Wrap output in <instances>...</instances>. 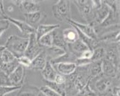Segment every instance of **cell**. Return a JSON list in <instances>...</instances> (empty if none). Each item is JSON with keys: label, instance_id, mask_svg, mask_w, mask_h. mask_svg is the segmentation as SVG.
<instances>
[{"label": "cell", "instance_id": "ab89813d", "mask_svg": "<svg viewBox=\"0 0 120 96\" xmlns=\"http://www.w3.org/2000/svg\"><path fill=\"white\" fill-rule=\"evenodd\" d=\"M11 7H9V8L7 9V11H8V12H12V11L13 10V9L11 8Z\"/></svg>", "mask_w": 120, "mask_h": 96}, {"label": "cell", "instance_id": "d4e9b609", "mask_svg": "<svg viewBox=\"0 0 120 96\" xmlns=\"http://www.w3.org/2000/svg\"><path fill=\"white\" fill-rule=\"evenodd\" d=\"M106 56V49L104 47L98 46L97 48L93 50V55L90 59V61L93 62H97L101 61Z\"/></svg>", "mask_w": 120, "mask_h": 96}, {"label": "cell", "instance_id": "277c9868", "mask_svg": "<svg viewBox=\"0 0 120 96\" xmlns=\"http://www.w3.org/2000/svg\"><path fill=\"white\" fill-rule=\"evenodd\" d=\"M29 41H28V44L27 46V48L25 51L24 55L29 58L31 61L37 56L40 53L44 51L42 47L39 45L38 42V40L36 38V36L35 33L30 34L28 36Z\"/></svg>", "mask_w": 120, "mask_h": 96}, {"label": "cell", "instance_id": "ffe728a7", "mask_svg": "<svg viewBox=\"0 0 120 96\" xmlns=\"http://www.w3.org/2000/svg\"><path fill=\"white\" fill-rule=\"evenodd\" d=\"M62 36L67 44H71L78 39V33L74 28L64 29L62 32Z\"/></svg>", "mask_w": 120, "mask_h": 96}, {"label": "cell", "instance_id": "8fae6325", "mask_svg": "<svg viewBox=\"0 0 120 96\" xmlns=\"http://www.w3.org/2000/svg\"><path fill=\"white\" fill-rule=\"evenodd\" d=\"M52 65L58 74H62L64 76L71 75L75 72L77 69L76 64L73 62H62Z\"/></svg>", "mask_w": 120, "mask_h": 96}, {"label": "cell", "instance_id": "5bb4252c", "mask_svg": "<svg viewBox=\"0 0 120 96\" xmlns=\"http://www.w3.org/2000/svg\"><path fill=\"white\" fill-rule=\"evenodd\" d=\"M88 49H89L88 47L79 39L71 44H67V51L70 50L69 52L72 54L77 59H78L83 52Z\"/></svg>", "mask_w": 120, "mask_h": 96}, {"label": "cell", "instance_id": "e575fe53", "mask_svg": "<svg viewBox=\"0 0 120 96\" xmlns=\"http://www.w3.org/2000/svg\"><path fill=\"white\" fill-rule=\"evenodd\" d=\"M54 82H55L56 83H57L59 85H65L66 82H67V79H66L65 76L57 73Z\"/></svg>", "mask_w": 120, "mask_h": 96}, {"label": "cell", "instance_id": "8992f818", "mask_svg": "<svg viewBox=\"0 0 120 96\" xmlns=\"http://www.w3.org/2000/svg\"><path fill=\"white\" fill-rule=\"evenodd\" d=\"M13 3L24 15L41 11V1H13Z\"/></svg>", "mask_w": 120, "mask_h": 96}, {"label": "cell", "instance_id": "d6986e66", "mask_svg": "<svg viewBox=\"0 0 120 96\" xmlns=\"http://www.w3.org/2000/svg\"><path fill=\"white\" fill-rule=\"evenodd\" d=\"M102 60L93 62L88 65V71L90 79L98 77L102 74Z\"/></svg>", "mask_w": 120, "mask_h": 96}, {"label": "cell", "instance_id": "cb8c5ba5", "mask_svg": "<svg viewBox=\"0 0 120 96\" xmlns=\"http://www.w3.org/2000/svg\"><path fill=\"white\" fill-rule=\"evenodd\" d=\"M46 53L47 55L48 60L51 61L52 59H55L58 57L62 56L66 53V51H64V50L59 48L52 46L51 48H48V50L46 51Z\"/></svg>", "mask_w": 120, "mask_h": 96}, {"label": "cell", "instance_id": "9a60e30c", "mask_svg": "<svg viewBox=\"0 0 120 96\" xmlns=\"http://www.w3.org/2000/svg\"><path fill=\"white\" fill-rule=\"evenodd\" d=\"M59 24H50V25H44V24H41L38 26V28L36 29L35 34L36 36L37 40L41 38L44 36L46 34H49L54 30L59 28Z\"/></svg>", "mask_w": 120, "mask_h": 96}, {"label": "cell", "instance_id": "f35d334b", "mask_svg": "<svg viewBox=\"0 0 120 96\" xmlns=\"http://www.w3.org/2000/svg\"><path fill=\"white\" fill-rule=\"evenodd\" d=\"M37 96H46L44 94H43L41 92H40L39 90H38V92H37Z\"/></svg>", "mask_w": 120, "mask_h": 96}, {"label": "cell", "instance_id": "e0dca14e", "mask_svg": "<svg viewBox=\"0 0 120 96\" xmlns=\"http://www.w3.org/2000/svg\"><path fill=\"white\" fill-rule=\"evenodd\" d=\"M109 12V7L106 4H104V2L101 1V7L95 11V20H94V23H97L98 25L101 24L105 20Z\"/></svg>", "mask_w": 120, "mask_h": 96}, {"label": "cell", "instance_id": "6da1fadb", "mask_svg": "<svg viewBox=\"0 0 120 96\" xmlns=\"http://www.w3.org/2000/svg\"><path fill=\"white\" fill-rule=\"evenodd\" d=\"M28 36H18L14 35L8 38L4 46L16 59H18L24 55L28 44Z\"/></svg>", "mask_w": 120, "mask_h": 96}, {"label": "cell", "instance_id": "30bf717a", "mask_svg": "<svg viewBox=\"0 0 120 96\" xmlns=\"http://www.w3.org/2000/svg\"><path fill=\"white\" fill-rule=\"evenodd\" d=\"M102 74L108 78H114L117 75V66L111 61L104 58L102 60Z\"/></svg>", "mask_w": 120, "mask_h": 96}, {"label": "cell", "instance_id": "60d3db41", "mask_svg": "<svg viewBox=\"0 0 120 96\" xmlns=\"http://www.w3.org/2000/svg\"><path fill=\"white\" fill-rule=\"evenodd\" d=\"M5 20V18L4 17L3 15H2L1 14H0V20Z\"/></svg>", "mask_w": 120, "mask_h": 96}, {"label": "cell", "instance_id": "ac0fdd59", "mask_svg": "<svg viewBox=\"0 0 120 96\" xmlns=\"http://www.w3.org/2000/svg\"><path fill=\"white\" fill-rule=\"evenodd\" d=\"M52 37H53V46L59 48L67 52V44L63 38L62 33H60L58 30V29H56L52 32Z\"/></svg>", "mask_w": 120, "mask_h": 96}, {"label": "cell", "instance_id": "836d02e7", "mask_svg": "<svg viewBox=\"0 0 120 96\" xmlns=\"http://www.w3.org/2000/svg\"><path fill=\"white\" fill-rule=\"evenodd\" d=\"M10 22L7 20H0V37L9 28Z\"/></svg>", "mask_w": 120, "mask_h": 96}, {"label": "cell", "instance_id": "7402d4cb", "mask_svg": "<svg viewBox=\"0 0 120 96\" xmlns=\"http://www.w3.org/2000/svg\"><path fill=\"white\" fill-rule=\"evenodd\" d=\"M116 19H117V13L110 10L109 15L105 18V20L101 24H99V26H101L102 28H109L110 26L115 25L117 24Z\"/></svg>", "mask_w": 120, "mask_h": 96}, {"label": "cell", "instance_id": "b9f144b4", "mask_svg": "<svg viewBox=\"0 0 120 96\" xmlns=\"http://www.w3.org/2000/svg\"><path fill=\"white\" fill-rule=\"evenodd\" d=\"M97 96H102V95H97Z\"/></svg>", "mask_w": 120, "mask_h": 96}, {"label": "cell", "instance_id": "7c38bea8", "mask_svg": "<svg viewBox=\"0 0 120 96\" xmlns=\"http://www.w3.org/2000/svg\"><path fill=\"white\" fill-rule=\"evenodd\" d=\"M5 20H8L10 22V23H12L13 25H15L17 28H18L20 31L25 34L26 36H29L30 34L34 33L36 31L35 29L32 28L30 26H29L25 21H22L20 20H17L15 18H12V17H10L9 15H7L5 17Z\"/></svg>", "mask_w": 120, "mask_h": 96}, {"label": "cell", "instance_id": "3957f363", "mask_svg": "<svg viewBox=\"0 0 120 96\" xmlns=\"http://www.w3.org/2000/svg\"><path fill=\"white\" fill-rule=\"evenodd\" d=\"M73 3L78 7L81 16L86 20L88 24L93 25L95 20V10L92 6L91 1H72Z\"/></svg>", "mask_w": 120, "mask_h": 96}, {"label": "cell", "instance_id": "9c48e42d", "mask_svg": "<svg viewBox=\"0 0 120 96\" xmlns=\"http://www.w3.org/2000/svg\"><path fill=\"white\" fill-rule=\"evenodd\" d=\"M46 16V14L41 11L31 14H25V22L29 26H30L32 28L36 30L38 28V26L41 24V21L45 19Z\"/></svg>", "mask_w": 120, "mask_h": 96}, {"label": "cell", "instance_id": "44dd1931", "mask_svg": "<svg viewBox=\"0 0 120 96\" xmlns=\"http://www.w3.org/2000/svg\"><path fill=\"white\" fill-rule=\"evenodd\" d=\"M104 41L109 43H119V31H111L106 33L98 38V41Z\"/></svg>", "mask_w": 120, "mask_h": 96}, {"label": "cell", "instance_id": "4fadbf2b", "mask_svg": "<svg viewBox=\"0 0 120 96\" xmlns=\"http://www.w3.org/2000/svg\"><path fill=\"white\" fill-rule=\"evenodd\" d=\"M48 61L46 51L44 50L37 56H36L32 61L29 68L34 71H41L45 66Z\"/></svg>", "mask_w": 120, "mask_h": 96}, {"label": "cell", "instance_id": "74e56055", "mask_svg": "<svg viewBox=\"0 0 120 96\" xmlns=\"http://www.w3.org/2000/svg\"><path fill=\"white\" fill-rule=\"evenodd\" d=\"M5 46H0V66L2 65V61H1V56H2V51L4 50Z\"/></svg>", "mask_w": 120, "mask_h": 96}, {"label": "cell", "instance_id": "1f68e13d", "mask_svg": "<svg viewBox=\"0 0 120 96\" xmlns=\"http://www.w3.org/2000/svg\"><path fill=\"white\" fill-rule=\"evenodd\" d=\"M0 86H12L10 81L9 76L2 71H0Z\"/></svg>", "mask_w": 120, "mask_h": 96}, {"label": "cell", "instance_id": "2e32d148", "mask_svg": "<svg viewBox=\"0 0 120 96\" xmlns=\"http://www.w3.org/2000/svg\"><path fill=\"white\" fill-rule=\"evenodd\" d=\"M41 74L44 78V80L49 81V82H54L55 80V77L57 74L56 71L55 70L54 67L51 63L48 60L47 62L44 67V69L41 71Z\"/></svg>", "mask_w": 120, "mask_h": 96}, {"label": "cell", "instance_id": "ba28073f", "mask_svg": "<svg viewBox=\"0 0 120 96\" xmlns=\"http://www.w3.org/2000/svg\"><path fill=\"white\" fill-rule=\"evenodd\" d=\"M25 77V67L20 65L9 75V79L12 86L22 87Z\"/></svg>", "mask_w": 120, "mask_h": 96}, {"label": "cell", "instance_id": "4316f807", "mask_svg": "<svg viewBox=\"0 0 120 96\" xmlns=\"http://www.w3.org/2000/svg\"><path fill=\"white\" fill-rule=\"evenodd\" d=\"M98 94L94 91L90 87V82L85 85L75 94V96H97Z\"/></svg>", "mask_w": 120, "mask_h": 96}, {"label": "cell", "instance_id": "d6a6232c", "mask_svg": "<svg viewBox=\"0 0 120 96\" xmlns=\"http://www.w3.org/2000/svg\"><path fill=\"white\" fill-rule=\"evenodd\" d=\"M17 60H18L19 64L22 66L23 67H28L29 68V66L31 64V60L29 58H28L27 56H25V55L20 56L19 58L17 59Z\"/></svg>", "mask_w": 120, "mask_h": 96}, {"label": "cell", "instance_id": "f546056e", "mask_svg": "<svg viewBox=\"0 0 120 96\" xmlns=\"http://www.w3.org/2000/svg\"><path fill=\"white\" fill-rule=\"evenodd\" d=\"M22 87L20 86H0V96H5L6 95L20 90Z\"/></svg>", "mask_w": 120, "mask_h": 96}, {"label": "cell", "instance_id": "7a4b0ae2", "mask_svg": "<svg viewBox=\"0 0 120 96\" xmlns=\"http://www.w3.org/2000/svg\"><path fill=\"white\" fill-rule=\"evenodd\" d=\"M53 15L56 19L61 22H67L71 19L70 2L60 0L52 6Z\"/></svg>", "mask_w": 120, "mask_h": 96}, {"label": "cell", "instance_id": "f1b7e54d", "mask_svg": "<svg viewBox=\"0 0 120 96\" xmlns=\"http://www.w3.org/2000/svg\"><path fill=\"white\" fill-rule=\"evenodd\" d=\"M16 58L15 56L11 53V52L7 50L6 48L4 50L2 51V56H1V61H2V64H7V63H10L13 62L14 60H15Z\"/></svg>", "mask_w": 120, "mask_h": 96}, {"label": "cell", "instance_id": "4dcf8cb0", "mask_svg": "<svg viewBox=\"0 0 120 96\" xmlns=\"http://www.w3.org/2000/svg\"><path fill=\"white\" fill-rule=\"evenodd\" d=\"M38 90L40 92H41L43 94H44L46 96H60L59 94H57L53 90L49 88V87H47L46 85L41 86V88H39Z\"/></svg>", "mask_w": 120, "mask_h": 96}, {"label": "cell", "instance_id": "83f0119b", "mask_svg": "<svg viewBox=\"0 0 120 96\" xmlns=\"http://www.w3.org/2000/svg\"><path fill=\"white\" fill-rule=\"evenodd\" d=\"M39 45L41 47L51 48L53 46V37H52V32L46 34L41 38L38 40Z\"/></svg>", "mask_w": 120, "mask_h": 96}, {"label": "cell", "instance_id": "8d00e7d4", "mask_svg": "<svg viewBox=\"0 0 120 96\" xmlns=\"http://www.w3.org/2000/svg\"><path fill=\"white\" fill-rule=\"evenodd\" d=\"M18 96H37V92L32 91H22L19 93Z\"/></svg>", "mask_w": 120, "mask_h": 96}, {"label": "cell", "instance_id": "484cf974", "mask_svg": "<svg viewBox=\"0 0 120 96\" xmlns=\"http://www.w3.org/2000/svg\"><path fill=\"white\" fill-rule=\"evenodd\" d=\"M18 66H19V63L16 59L15 60H14L13 62H12L10 63L2 64L1 66H0V71L3 72L7 75L9 76Z\"/></svg>", "mask_w": 120, "mask_h": 96}, {"label": "cell", "instance_id": "d590c367", "mask_svg": "<svg viewBox=\"0 0 120 96\" xmlns=\"http://www.w3.org/2000/svg\"><path fill=\"white\" fill-rule=\"evenodd\" d=\"M92 55H93V51L90 50V49H88V50H86V51H85L78 59H88V60H90V59H91V57H92Z\"/></svg>", "mask_w": 120, "mask_h": 96}, {"label": "cell", "instance_id": "5b68a950", "mask_svg": "<svg viewBox=\"0 0 120 96\" xmlns=\"http://www.w3.org/2000/svg\"><path fill=\"white\" fill-rule=\"evenodd\" d=\"M67 22L70 24L72 27L78 28L80 32H82L85 36H87L91 39L98 41V37L94 25L91 24H82L79 22H76L72 19H70L67 21Z\"/></svg>", "mask_w": 120, "mask_h": 96}, {"label": "cell", "instance_id": "603a6c76", "mask_svg": "<svg viewBox=\"0 0 120 96\" xmlns=\"http://www.w3.org/2000/svg\"><path fill=\"white\" fill-rule=\"evenodd\" d=\"M44 82L47 87L53 90L60 96H67V89L65 85H59L55 82H49L45 80Z\"/></svg>", "mask_w": 120, "mask_h": 96}, {"label": "cell", "instance_id": "52a82bcc", "mask_svg": "<svg viewBox=\"0 0 120 96\" xmlns=\"http://www.w3.org/2000/svg\"><path fill=\"white\" fill-rule=\"evenodd\" d=\"M94 87L96 90V92L98 95H104L109 90H111V81L110 78H108L103 74L99 76L98 79L96 80Z\"/></svg>", "mask_w": 120, "mask_h": 96}]
</instances>
